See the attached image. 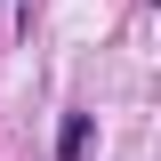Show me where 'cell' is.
Segmentation results:
<instances>
[{
  "label": "cell",
  "instance_id": "obj_1",
  "mask_svg": "<svg viewBox=\"0 0 161 161\" xmlns=\"http://www.w3.org/2000/svg\"><path fill=\"white\" fill-rule=\"evenodd\" d=\"M57 153H64V161H80V153H89V113H73V121H64V137H57Z\"/></svg>",
  "mask_w": 161,
  "mask_h": 161
}]
</instances>
